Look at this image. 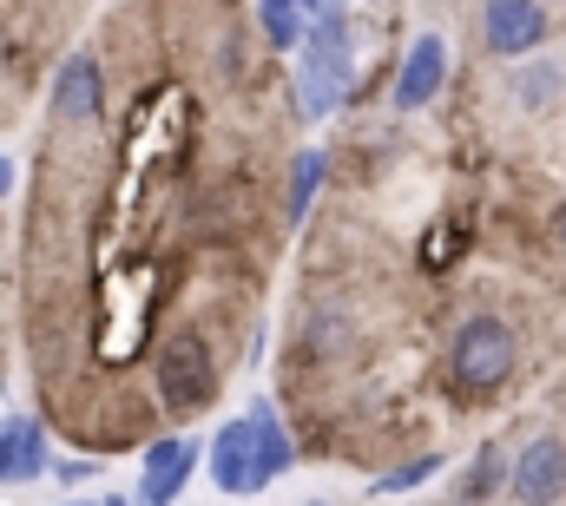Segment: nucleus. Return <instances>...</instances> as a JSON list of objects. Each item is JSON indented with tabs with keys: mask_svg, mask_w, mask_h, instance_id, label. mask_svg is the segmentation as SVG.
I'll return each instance as SVG.
<instances>
[{
	"mask_svg": "<svg viewBox=\"0 0 566 506\" xmlns=\"http://www.w3.org/2000/svg\"><path fill=\"white\" fill-rule=\"evenodd\" d=\"M99 506H139V500H126V494H113V500H99Z\"/></svg>",
	"mask_w": 566,
	"mask_h": 506,
	"instance_id": "19",
	"label": "nucleus"
},
{
	"mask_svg": "<svg viewBox=\"0 0 566 506\" xmlns=\"http://www.w3.org/2000/svg\"><path fill=\"white\" fill-rule=\"evenodd\" d=\"M316 13H323V0H258V27H264V40L277 53H296L303 46V33H310Z\"/></svg>",
	"mask_w": 566,
	"mask_h": 506,
	"instance_id": "11",
	"label": "nucleus"
},
{
	"mask_svg": "<svg viewBox=\"0 0 566 506\" xmlns=\"http://www.w3.org/2000/svg\"><path fill=\"white\" fill-rule=\"evenodd\" d=\"M441 80H448V40H441V33H422V40L409 46L402 73H396V106H402V113L428 106V99L441 93Z\"/></svg>",
	"mask_w": 566,
	"mask_h": 506,
	"instance_id": "9",
	"label": "nucleus"
},
{
	"mask_svg": "<svg viewBox=\"0 0 566 506\" xmlns=\"http://www.w3.org/2000/svg\"><path fill=\"white\" fill-rule=\"evenodd\" d=\"M7 185H13V171H7V158H0V191H7Z\"/></svg>",
	"mask_w": 566,
	"mask_h": 506,
	"instance_id": "18",
	"label": "nucleus"
},
{
	"mask_svg": "<svg viewBox=\"0 0 566 506\" xmlns=\"http://www.w3.org/2000/svg\"><path fill=\"white\" fill-rule=\"evenodd\" d=\"M211 394H218V362H211L205 336H191V329L165 336V349H158V401L171 414H198V408H211Z\"/></svg>",
	"mask_w": 566,
	"mask_h": 506,
	"instance_id": "3",
	"label": "nucleus"
},
{
	"mask_svg": "<svg viewBox=\"0 0 566 506\" xmlns=\"http://www.w3.org/2000/svg\"><path fill=\"white\" fill-rule=\"evenodd\" d=\"M198 461H205V447L185 441V434L151 441V447H145V467H139V506H178V494H185L191 474H198Z\"/></svg>",
	"mask_w": 566,
	"mask_h": 506,
	"instance_id": "5",
	"label": "nucleus"
},
{
	"mask_svg": "<svg viewBox=\"0 0 566 506\" xmlns=\"http://www.w3.org/2000/svg\"><path fill=\"white\" fill-rule=\"evenodd\" d=\"M316 185H323V151H316V145H303V151L290 158V185H283V224H303V218H310V204H316Z\"/></svg>",
	"mask_w": 566,
	"mask_h": 506,
	"instance_id": "13",
	"label": "nucleus"
},
{
	"mask_svg": "<svg viewBox=\"0 0 566 506\" xmlns=\"http://www.w3.org/2000/svg\"><path fill=\"white\" fill-rule=\"evenodd\" d=\"M434 474H441V454H416L409 467L382 474V481H376L369 494H376V500H389V494H416V487H422V481H434Z\"/></svg>",
	"mask_w": 566,
	"mask_h": 506,
	"instance_id": "14",
	"label": "nucleus"
},
{
	"mask_svg": "<svg viewBox=\"0 0 566 506\" xmlns=\"http://www.w3.org/2000/svg\"><path fill=\"white\" fill-rule=\"evenodd\" d=\"M554 238H560V244H566V204H560V218H554Z\"/></svg>",
	"mask_w": 566,
	"mask_h": 506,
	"instance_id": "17",
	"label": "nucleus"
},
{
	"mask_svg": "<svg viewBox=\"0 0 566 506\" xmlns=\"http://www.w3.org/2000/svg\"><path fill=\"white\" fill-rule=\"evenodd\" d=\"M296 93H303V119H323L343 93H349V20L343 7L316 13L303 46H296Z\"/></svg>",
	"mask_w": 566,
	"mask_h": 506,
	"instance_id": "1",
	"label": "nucleus"
},
{
	"mask_svg": "<svg viewBox=\"0 0 566 506\" xmlns=\"http://www.w3.org/2000/svg\"><path fill=\"white\" fill-rule=\"evenodd\" d=\"M244 421H251V454H258V474H264V481H277V474H290L296 447H290V434H283V421H277V414H271V408L258 401V408H251Z\"/></svg>",
	"mask_w": 566,
	"mask_h": 506,
	"instance_id": "12",
	"label": "nucleus"
},
{
	"mask_svg": "<svg viewBox=\"0 0 566 506\" xmlns=\"http://www.w3.org/2000/svg\"><path fill=\"white\" fill-rule=\"evenodd\" d=\"M514 362H521V349H514V329L501 316H468L448 336V376L468 394H494L501 381L514 376Z\"/></svg>",
	"mask_w": 566,
	"mask_h": 506,
	"instance_id": "2",
	"label": "nucleus"
},
{
	"mask_svg": "<svg viewBox=\"0 0 566 506\" xmlns=\"http://www.w3.org/2000/svg\"><path fill=\"white\" fill-rule=\"evenodd\" d=\"M501 487H507L521 506H554L566 494V441L560 434L527 441V447L507 461V481H501Z\"/></svg>",
	"mask_w": 566,
	"mask_h": 506,
	"instance_id": "4",
	"label": "nucleus"
},
{
	"mask_svg": "<svg viewBox=\"0 0 566 506\" xmlns=\"http://www.w3.org/2000/svg\"><path fill=\"white\" fill-rule=\"evenodd\" d=\"M310 506H323V500H310Z\"/></svg>",
	"mask_w": 566,
	"mask_h": 506,
	"instance_id": "21",
	"label": "nucleus"
},
{
	"mask_svg": "<svg viewBox=\"0 0 566 506\" xmlns=\"http://www.w3.org/2000/svg\"><path fill=\"white\" fill-rule=\"evenodd\" d=\"M46 474H60V487H80V481L93 474V461H60V467H46Z\"/></svg>",
	"mask_w": 566,
	"mask_h": 506,
	"instance_id": "16",
	"label": "nucleus"
},
{
	"mask_svg": "<svg viewBox=\"0 0 566 506\" xmlns=\"http://www.w3.org/2000/svg\"><path fill=\"white\" fill-rule=\"evenodd\" d=\"M53 461H46V428L13 414L0 421V487H20V481H40Z\"/></svg>",
	"mask_w": 566,
	"mask_h": 506,
	"instance_id": "10",
	"label": "nucleus"
},
{
	"mask_svg": "<svg viewBox=\"0 0 566 506\" xmlns=\"http://www.w3.org/2000/svg\"><path fill=\"white\" fill-rule=\"evenodd\" d=\"M99 113H106L99 60H93V53H73V60L53 73V119H60V126H93Z\"/></svg>",
	"mask_w": 566,
	"mask_h": 506,
	"instance_id": "8",
	"label": "nucleus"
},
{
	"mask_svg": "<svg viewBox=\"0 0 566 506\" xmlns=\"http://www.w3.org/2000/svg\"><path fill=\"white\" fill-rule=\"evenodd\" d=\"M501 481H507V454H501V447H481V461H474V481H468V500L494 494Z\"/></svg>",
	"mask_w": 566,
	"mask_h": 506,
	"instance_id": "15",
	"label": "nucleus"
},
{
	"mask_svg": "<svg viewBox=\"0 0 566 506\" xmlns=\"http://www.w3.org/2000/svg\"><path fill=\"white\" fill-rule=\"evenodd\" d=\"M481 33H488V53L527 60L547 40V7L541 0H488L481 7Z\"/></svg>",
	"mask_w": 566,
	"mask_h": 506,
	"instance_id": "6",
	"label": "nucleus"
},
{
	"mask_svg": "<svg viewBox=\"0 0 566 506\" xmlns=\"http://www.w3.org/2000/svg\"><path fill=\"white\" fill-rule=\"evenodd\" d=\"M60 506H99V500H60Z\"/></svg>",
	"mask_w": 566,
	"mask_h": 506,
	"instance_id": "20",
	"label": "nucleus"
},
{
	"mask_svg": "<svg viewBox=\"0 0 566 506\" xmlns=\"http://www.w3.org/2000/svg\"><path fill=\"white\" fill-rule=\"evenodd\" d=\"M211 487L218 494H231V500H244V494H264L271 481L258 474V454H251V421L238 414V421H224L218 428V441H211Z\"/></svg>",
	"mask_w": 566,
	"mask_h": 506,
	"instance_id": "7",
	"label": "nucleus"
}]
</instances>
